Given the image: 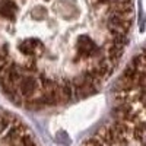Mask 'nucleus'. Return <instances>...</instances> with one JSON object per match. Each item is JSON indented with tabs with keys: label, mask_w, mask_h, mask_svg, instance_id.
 <instances>
[{
	"label": "nucleus",
	"mask_w": 146,
	"mask_h": 146,
	"mask_svg": "<svg viewBox=\"0 0 146 146\" xmlns=\"http://www.w3.org/2000/svg\"><path fill=\"white\" fill-rule=\"evenodd\" d=\"M133 0H0V86L25 107L92 94L123 56Z\"/></svg>",
	"instance_id": "nucleus-1"
}]
</instances>
